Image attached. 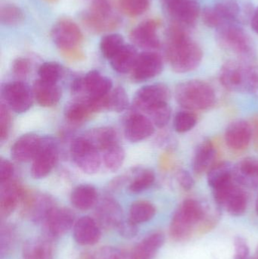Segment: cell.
<instances>
[{"label": "cell", "mask_w": 258, "mask_h": 259, "mask_svg": "<svg viewBox=\"0 0 258 259\" xmlns=\"http://www.w3.org/2000/svg\"><path fill=\"white\" fill-rule=\"evenodd\" d=\"M146 113L154 126L159 128H163L168 125L171 120V106L168 103H162L148 109Z\"/></svg>", "instance_id": "39"}, {"label": "cell", "mask_w": 258, "mask_h": 259, "mask_svg": "<svg viewBox=\"0 0 258 259\" xmlns=\"http://www.w3.org/2000/svg\"><path fill=\"white\" fill-rule=\"evenodd\" d=\"M21 202L23 216L35 223H43L50 211L56 206L53 198L48 195L30 193L27 190Z\"/></svg>", "instance_id": "11"}, {"label": "cell", "mask_w": 258, "mask_h": 259, "mask_svg": "<svg viewBox=\"0 0 258 259\" xmlns=\"http://www.w3.org/2000/svg\"><path fill=\"white\" fill-rule=\"evenodd\" d=\"M81 259H132L130 253H126L120 249L104 247L93 253L86 254Z\"/></svg>", "instance_id": "46"}, {"label": "cell", "mask_w": 258, "mask_h": 259, "mask_svg": "<svg viewBox=\"0 0 258 259\" xmlns=\"http://www.w3.org/2000/svg\"><path fill=\"white\" fill-rule=\"evenodd\" d=\"M162 56L154 52L146 51L138 56L132 72V78L136 82H143L159 75L163 71Z\"/></svg>", "instance_id": "14"}, {"label": "cell", "mask_w": 258, "mask_h": 259, "mask_svg": "<svg viewBox=\"0 0 258 259\" xmlns=\"http://www.w3.org/2000/svg\"><path fill=\"white\" fill-rule=\"evenodd\" d=\"M238 182L243 185L255 186L258 181V159L255 158H244L233 173Z\"/></svg>", "instance_id": "32"}, {"label": "cell", "mask_w": 258, "mask_h": 259, "mask_svg": "<svg viewBox=\"0 0 258 259\" xmlns=\"http://www.w3.org/2000/svg\"><path fill=\"white\" fill-rule=\"evenodd\" d=\"M59 159V149L53 139H42L40 148L33 160L31 175L35 179H42L48 176Z\"/></svg>", "instance_id": "13"}, {"label": "cell", "mask_w": 258, "mask_h": 259, "mask_svg": "<svg viewBox=\"0 0 258 259\" xmlns=\"http://www.w3.org/2000/svg\"><path fill=\"white\" fill-rule=\"evenodd\" d=\"M33 91L36 102L42 107L56 106L62 97V91L56 83H48L39 79L35 82Z\"/></svg>", "instance_id": "27"}, {"label": "cell", "mask_w": 258, "mask_h": 259, "mask_svg": "<svg viewBox=\"0 0 258 259\" xmlns=\"http://www.w3.org/2000/svg\"><path fill=\"white\" fill-rule=\"evenodd\" d=\"M107 110L115 112H122L129 106V97L125 89L122 87H117L111 91L107 97Z\"/></svg>", "instance_id": "37"}, {"label": "cell", "mask_w": 258, "mask_h": 259, "mask_svg": "<svg viewBox=\"0 0 258 259\" xmlns=\"http://www.w3.org/2000/svg\"><path fill=\"white\" fill-rule=\"evenodd\" d=\"M217 38L223 48L238 56L248 57L253 53L249 36L234 22L226 23L218 28Z\"/></svg>", "instance_id": "6"}, {"label": "cell", "mask_w": 258, "mask_h": 259, "mask_svg": "<svg viewBox=\"0 0 258 259\" xmlns=\"http://www.w3.org/2000/svg\"><path fill=\"white\" fill-rule=\"evenodd\" d=\"M98 199L96 189L89 184H82L74 189L71 194V202L77 209L86 211L95 205Z\"/></svg>", "instance_id": "30"}, {"label": "cell", "mask_w": 258, "mask_h": 259, "mask_svg": "<svg viewBox=\"0 0 258 259\" xmlns=\"http://www.w3.org/2000/svg\"><path fill=\"white\" fill-rule=\"evenodd\" d=\"M95 217L99 226L105 229L118 228L124 221L121 206L111 198H106L100 202L95 211Z\"/></svg>", "instance_id": "23"}, {"label": "cell", "mask_w": 258, "mask_h": 259, "mask_svg": "<svg viewBox=\"0 0 258 259\" xmlns=\"http://www.w3.org/2000/svg\"><path fill=\"white\" fill-rule=\"evenodd\" d=\"M103 161L108 170L116 172L120 170L125 160V151L119 143L113 145L102 152Z\"/></svg>", "instance_id": "35"}, {"label": "cell", "mask_w": 258, "mask_h": 259, "mask_svg": "<svg viewBox=\"0 0 258 259\" xmlns=\"http://www.w3.org/2000/svg\"><path fill=\"white\" fill-rule=\"evenodd\" d=\"M84 91L87 94L86 99H100L106 97L112 91L111 79L105 77L96 70L89 71L83 77Z\"/></svg>", "instance_id": "24"}, {"label": "cell", "mask_w": 258, "mask_h": 259, "mask_svg": "<svg viewBox=\"0 0 258 259\" xmlns=\"http://www.w3.org/2000/svg\"><path fill=\"white\" fill-rule=\"evenodd\" d=\"M74 221L75 214L71 209L56 206L50 211L43 224L50 237H59L74 226Z\"/></svg>", "instance_id": "17"}, {"label": "cell", "mask_w": 258, "mask_h": 259, "mask_svg": "<svg viewBox=\"0 0 258 259\" xmlns=\"http://www.w3.org/2000/svg\"><path fill=\"white\" fill-rule=\"evenodd\" d=\"M255 211L258 215V197L257 198V199H256L255 202Z\"/></svg>", "instance_id": "57"}, {"label": "cell", "mask_w": 258, "mask_h": 259, "mask_svg": "<svg viewBox=\"0 0 258 259\" xmlns=\"http://www.w3.org/2000/svg\"><path fill=\"white\" fill-rule=\"evenodd\" d=\"M255 259H258V246H257V249H256Z\"/></svg>", "instance_id": "59"}, {"label": "cell", "mask_w": 258, "mask_h": 259, "mask_svg": "<svg viewBox=\"0 0 258 259\" xmlns=\"http://www.w3.org/2000/svg\"><path fill=\"white\" fill-rule=\"evenodd\" d=\"M164 7L172 24L189 28L200 15V6L194 0H163Z\"/></svg>", "instance_id": "10"}, {"label": "cell", "mask_w": 258, "mask_h": 259, "mask_svg": "<svg viewBox=\"0 0 258 259\" xmlns=\"http://www.w3.org/2000/svg\"><path fill=\"white\" fill-rule=\"evenodd\" d=\"M62 56L71 61H81L85 59V55L81 48L62 52Z\"/></svg>", "instance_id": "54"}, {"label": "cell", "mask_w": 258, "mask_h": 259, "mask_svg": "<svg viewBox=\"0 0 258 259\" xmlns=\"http://www.w3.org/2000/svg\"><path fill=\"white\" fill-rule=\"evenodd\" d=\"M233 245L235 249L234 259H251L249 246L245 238L241 236H236L233 240Z\"/></svg>", "instance_id": "49"}, {"label": "cell", "mask_w": 258, "mask_h": 259, "mask_svg": "<svg viewBox=\"0 0 258 259\" xmlns=\"http://www.w3.org/2000/svg\"><path fill=\"white\" fill-rule=\"evenodd\" d=\"M24 15L18 6L13 4H6L0 9V21L6 26H18L24 21Z\"/></svg>", "instance_id": "38"}, {"label": "cell", "mask_w": 258, "mask_h": 259, "mask_svg": "<svg viewBox=\"0 0 258 259\" xmlns=\"http://www.w3.org/2000/svg\"><path fill=\"white\" fill-rule=\"evenodd\" d=\"M216 154V148L211 140H204L198 145L192 161L194 173L196 175H201L209 171L214 165Z\"/></svg>", "instance_id": "26"}, {"label": "cell", "mask_w": 258, "mask_h": 259, "mask_svg": "<svg viewBox=\"0 0 258 259\" xmlns=\"http://www.w3.org/2000/svg\"><path fill=\"white\" fill-rule=\"evenodd\" d=\"M196 124V116L190 111L178 112L174 120V130L179 134H184L192 131Z\"/></svg>", "instance_id": "43"}, {"label": "cell", "mask_w": 258, "mask_h": 259, "mask_svg": "<svg viewBox=\"0 0 258 259\" xmlns=\"http://www.w3.org/2000/svg\"><path fill=\"white\" fill-rule=\"evenodd\" d=\"M42 139V137L33 134L21 136L12 146V158L18 162L33 161L39 152Z\"/></svg>", "instance_id": "20"}, {"label": "cell", "mask_w": 258, "mask_h": 259, "mask_svg": "<svg viewBox=\"0 0 258 259\" xmlns=\"http://www.w3.org/2000/svg\"><path fill=\"white\" fill-rule=\"evenodd\" d=\"M24 259H53L51 243L45 237H32L23 247Z\"/></svg>", "instance_id": "29"}, {"label": "cell", "mask_w": 258, "mask_h": 259, "mask_svg": "<svg viewBox=\"0 0 258 259\" xmlns=\"http://www.w3.org/2000/svg\"><path fill=\"white\" fill-rule=\"evenodd\" d=\"M156 214V208L152 203L148 201L140 200L132 204L128 219L139 225L151 220Z\"/></svg>", "instance_id": "34"}, {"label": "cell", "mask_w": 258, "mask_h": 259, "mask_svg": "<svg viewBox=\"0 0 258 259\" xmlns=\"http://www.w3.org/2000/svg\"><path fill=\"white\" fill-rule=\"evenodd\" d=\"M202 21L204 24L212 28H219L225 24L217 9L214 7H205L202 11Z\"/></svg>", "instance_id": "47"}, {"label": "cell", "mask_w": 258, "mask_h": 259, "mask_svg": "<svg viewBox=\"0 0 258 259\" xmlns=\"http://www.w3.org/2000/svg\"><path fill=\"white\" fill-rule=\"evenodd\" d=\"M139 53L133 46L125 44L112 59V68L120 74L131 72L136 65Z\"/></svg>", "instance_id": "28"}, {"label": "cell", "mask_w": 258, "mask_h": 259, "mask_svg": "<svg viewBox=\"0 0 258 259\" xmlns=\"http://www.w3.org/2000/svg\"><path fill=\"white\" fill-rule=\"evenodd\" d=\"M151 2V0H118L121 11L130 17L143 15L149 9Z\"/></svg>", "instance_id": "41"}, {"label": "cell", "mask_w": 258, "mask_h": 259, "mask_svg": "<svg viewBox=\"0 0 258 259\" xmlns=\"http://www.w3.org/2000/svg\"><path fill=\"white\" fill-rule=\"evenodd\" d=\"M91 1H94V0H91Z\"/></svg>", "instance_id": "60"}, {"label": "cell", "mask_w": 258, "mask_h": 259, "mask_svg": "<svg viewBox=\"0 0 258 259\" xmlns=\"http://www.w3.org/2000/svg\"><path fill=\"white\" fill-rule=\"evenodd\" d=\"M160 22L156 19H148L138 24L131 30L130 39L136 47L144 50H157L161 47L158 34Z\"/></svg>", "instance_id": "15"}, {"label": "cell", "mask_w": 258, "mask_h": 259, "mask_svg": "<svg viewBox=\"0 0 258 259\" xmlns=\"http://www.w3.org/2000/svg\"><path fill=\"white\" fill-rule=\"evenodd\" d=\"M124 45V39L121 35L110 33L101 38L100 50L104 57L110 60Z\"/></svg>", "instance_id": "36"}, {"label": "cell", "mask_w": 258, "mask_h": 259, "mask_svg": "<svg viewBox=\"0 0 258 259\" xmlns=\"http://www.w3.org/2000/svg\"><path fill=\"white\" fill-rule=\"evenodd\" d=\"M51 37L61 53L80 49L84 39L79 26L68 18L56 21L51 28Z\"/></svg>", "instance_id": "9"}, {"label": "cell", "mask_w": 258, "mask_h": 259, "mask_svg": "<svg viewBox=\"0 0 258 259\" xmlns=\"http://www.w3.org/2000/svg\"><path fill=\"white\" fill-rule=\"evenodd\" d=\"M187 30L172 24L167 30V59L173 71L179 74L195 71L202 61V50L191 39Z\"/></svg>", "instance_id": "1"}, {"label": "cell", "mask_w": 258, "mask_h": 259, "mask_svg": "<svg viewBox=\"0 0 258 259\" xmlns=\"http://www.w3.org/2000/svg\"><path fill=\"white\" fill-rule=\"evenodd\" d=\"M12 126V118L7 107L1 105L0 108V138L3 142L9 137Z\"/></svg>", "instance_id": "48"}, {"label": "cell", "mask_w": 258, "mask_h": 259, "mask_svg": "<svg viewBox=\"0 0 258 259\" xmlns=\"http://www.w3.org/2000/svg\"><path fill=\"white\" fill-rule=\"evenodd\" d=\"M221 84L231 92L254 94L258 91V71L249 65L228 62L220 72Z\"/></svg>", "instance_id": "4"}, {"label": "cell", "mask_w": 258, "mask_h": 259, "mask_svg": "<svg viewBox=\"0 0 258 259\" xmlns=\"http://www.w3.org/2000/svg\"><path fill=\"white\" fill-rule=\"evenodd\" d=\"M215 202L224 208L230 215L239 217L243 215L248 208L246 193L233 182L213 190Z\"/></svg>", "instance_id": "8"}, {"label": "cell", "mask_w": 258, "mask_h": 259, "mask_svg": "<svg viewBox=\"0 0 258 259\" xmlns=\"http://www.w3.org/2000/svg\"><path fill=\"white\" fill-rule=\"evenodd\" d=\"M177 180L180 187L186 191L192 190L195 186V181L191 174L183 169L178 170L177 172Z\"/></svg>", "instance_id": "53"}, {"label": "cell", "mask_w": 258, "mask_h": 259, "mask_svg": "<svg viewBox=\"0 0 258 259\" xmlns=\"http://www.w3.org/2000/svg\"><path fill=\"white\" fill-rule=\"evenodd\" d=\"M99 152L85 137L76 139L71 145L73 161L86 175H95L99 170L101 164Z\"/></svg>", "instance_id": "7"}, {"label": "cell", "mask_w": 258, "mask_h": 259, "mask_svg": "<svg viewBox=\"0 0 258 259\" xmlns=\"http://www.w3.org/2000/svg\"><path fill=\"white\" fill-rule=\"evenodd\" d=\"M165 242V236L156 231L139 242L130 253L132 259H154Z\"/></svg>", "instance_id": "25"}, {"label": "cell", "mask_w": 258, "mask_h": 259, "mask_svg": "<svg viewBox=\"0 0 258 259\" xmlns=\"http://www.w3.org/2000/svg\"><path fill=\"white\" fill-rule=\"evenodd\" d=\"M71 91L73 94H77L84 91L83 78H76L71 83Z\"/></svg>", "instance_id": "55"}, {"label": "cell", "mask_w": 258, "mask_h": 259, "mask_svg": "<svg viewBox=\"0 0 258 259\" xmlns=\"http://www.w3.org/2000/svg\"><path fill=\"white\" fill-rule=\"evenodd\" d=\"M15 240V231L10 225H3L0 234V256L6 257L12 250Z\"/></svg>", "instance_id": "45"}, {"label": "cell", "mask_w": 258, "mask_h": 259, "mask_svg": "<svg viewBox=\"0 0 258 259\" xmlns=\"http://www.w3.org/2000/svg\"><path fill=\"white\" fill-rule=\"evenodd\" d=\"M15 168L13 164L9 160L1 158L0 161V181L1 184L11 181L13 177Z\"/></svg>", "instance_id": "52"}, {"label": "cell", "mask_w": 258, "mask_h": 259, "mask_svg": "<svg viewBox=\"0 0 258 259\" xmlns=\"http://www.w3.org/2000/svg\"><path fill=\"white\" fill-rule=\"evenodd\" d=\"M2 95L9 108L16 113L27 112L33 105V91L27 83L14 81L2 88Z\"/></svg>", "instance_id": "12"}, {"label": "cell", "mask_w": 258, "mask_h": 259, "mask_svg": "<svg viewBox=\"0 0 258 259\" xmlns=\"http://www.w3.org/2000/svg\"><path fill=\"white\" fill-rule=\"evenodd\" d=\"M45 1L48 2V3H56V2L59 1V0H45Z\"/></svg>", "instance_id": "58"}, {"label": "cell", "mask_w": 258, "mask_h": 259, "mask_svg": "<svg viewBox=\"0 0 258 259\" xmlns=\"http://www.w3.org/2000/svg\"><path fill=\"white\" fill-rule=\"evenodd\" d=\"M175 99L180 106L188 111H205L215 106L216 94L207 82L190 80L177 85Z\"/></svg>", "instance_id": "3"}, {"label": "cell", "mask_w": 258, "mask_h": 259, "mask_svg": "<svg viewBox=\"0 0 258 259\" xmlns=\"http://www.w3.org/2000/svg\"><path fill=\"white\" fill-rule=\"evenodd\" d=\"M171 97L169 88L164 83L148 85L138 90L133 100L135 106L146 112L157 105L168 103Z\"/></svg>", "instance_id": "16"}, {"label": "cell", "mask_w": 258, "mask_h": 259, "mask_svg": "<svg viewBox=\"0 0 258 259\" xmlns=\"http://www.w3.org/2000/svg\"><path fill=\"white\" fill-rule=\"evenodd\" d=\"M252 137L251 126L244 120L233 121L225 131L226 144L232 150L242 151L249 146Z\"/></svg>", "instance_id": "18"}, {"label": "cell", "mask_w": 258, "mask_h": 259, "mask_svg": "<svg viewBox=\"0 0 258 259\" xmlns=\"http://www.w3.org/2000/svg\"><path fill=\"white\" fill-rule=\"evenodd\" d=\"M85 137L91 142L99 152L118 143V134L115 129L110 127H98L89 131Z\"/></svg>", "instance_id": "31"}, {"label": "cell", "mask_w": 258, "mask_h": 259, "mask_svg": "<svg viewBox=\"0 0 258 259\" xmlns=\"http://www.w3.org/2000/svg\"><path fill=\"white\" fill-rule=\"evenodd\" d=\"M92 114V111L86 101L71 103L67 106L65 112V118L76 124L84 121Z\"/></svg>", "instance_id": "40"}, {"label": "cell", "mask_w": 258, "mask_h": 259, "mask_svg": "<svg viewBox=\"0 0 258 259\" xmlns=\"http://www.w3.org/2000/svg\"><path fill=\"white\" fill-rule=\"evenodd\" d=\"M26 190L16 181H8L1 184L0 191V216L6 219L16 209L21 202Z\"/></svg>", "instance_id": "19"}, {"label": "cell", "mask_w": 258, "mask_h": 259, "mask_svg": "<svg viewBox=\"0 0 258 259\" xmlns=\"http://www.w3.org/2000/svg\"><path fill=\"white\" fill-rule=\"evenodd\" d=\"M233 179V170L227 162L214 164L208 171V184L213 190L230 184Z\"/></svg>", "instance_id": "33"}, {"label": "cell", "mask_w": 258, "mask_h": 259, "mask_svg": "<svg viewBox=\"0 0 258 259\" xmlns=\"http://www.w3.org/2000/svg\"><path fill=\"white\" fill-rule=\"evenodd\" d=\"M12 71L16 77L24 78L28 75L30 71V63L28 59L18 58L14 61Z\"/></svg>", "instance_id": "50"}, {"label": "cell", "mask_w": 258, "mask_h": 259, "mask_svg": "<svg viewBox=\"0 0 258 259\" xmlns=\"http://www.w3.org/2000/svg\"><path fill=\"white\" fill-rule=\"evenodd\" d=\"M101 228L95 219L83 216L74 224V240L82 246L96 244L101 238Z\"/></svg>", "instance_id": "21"}, {"label": "cell", "mask_w": 258, "mask_h": 259, "mask_svg": "<svg viewBox=\"0 0 258 259\" xmlns=\"http://www.w3.org/2000/svg\"><path fill=\"white\" fill-rule=\"evenodd\" d=\"M207 211L204 205L193 199L183 201L173 215L170 225V235L176 241L189 240L197 227L206 222Z\"/></svg>", "instance_id": "2"}, {"label": "cell", "mask_w": 258, "mask_h": 259, "mask_svg": "<svg viewBox=\"0 0 258 259\" xmlns=\"http://www.w3.org/2000/svg\"><path fill=\"white\" fill-rule=\"evenodd\" d=\"M154 132V125L150 118L141 114H133L125 123L124 134L132 143H138L151 137Z\"/></svg>", "instance_id": "22"}, {"label": "cell", "mask_w": 258, "mask_h": 259, "mask_svg": "<svg viewBox=\"0 0 258 259\" xmlns=\"http://www.w3.org/2000/svg\"><path fill=\"white\" fill-rule=\"evenodd\" d=\"M63 68L57 62H45L40 65L38 70L39 80L48 83H57L58 80L62 77Z\"/></svg>", "instance_id": "42"}, {"label": "cell", "mask_w": 258, "mask_h": 259, "mask_svg": "<svg viewBox=\"0 0 258 259\" xmlns=\"http://www.w3.org/2000/svg\"><path fill=\"white\" fill-rule=\"evenodd\" d=\"M138 225L135 224L134 222L127 219L126 221H123L118 229L120 234L124 238L131 239L136 237L138 233Z\"/></svg>", "instance_id": "51"}, {"label": "cell", "mask_w": 258, "mask_h": 259, "mask_svg": "<svg viewBox=\"0 0 258 259\" xmlns=\"http://www.w3.org/2000/svg\"><path fill=\"white\" fill-rule=\"evenodd\" d=\"M84 25L93 33L112 31L119 27L121 17L114 10L109 0H94L90 8L82 15Z\"/></svg>", "instance_id": "5"}, {"label": "cell", "mask_w": 258, "mask_h": 259, "mask_svg": "<svg viewBox=\"0 0 258 259\" xmlns=\"http://www.w3.org/2000/svg\"><path fill=\"white\" fill-rule=\"evenodd\" d=\"M154 181H156V175L152 170H143L130 183L129 190L133 193H141L151 187Z\"/></svg>", "instance_id": "44"}, {"label": "cell", "mask_w": 258, "mask_h": 259, "mask_svg": "<svg viewBox=\"0 0 258 259\" xmlns=\"http://www.w3.org/2000/svg\"><path fill=\"white\" fill-rule=\"evenodd\" d=\"M251 25L253 30L258 33V7L254 11V14L251 17Z\"/></svg>", "instance_id": "56"}, {"label": "cell", "mask_w": 258, "mask_h": 259, "mask_svg": "<svg viewBox=\"0 0 258 259\" xmlns=\"http://www.w3.org/2000/svg\"><path fill=\"white\" fill-rule=\"evenodd\" d=\"M254 259H255V258H254Z\"/></svg>", "instance_id": "61"}]
</instances>
